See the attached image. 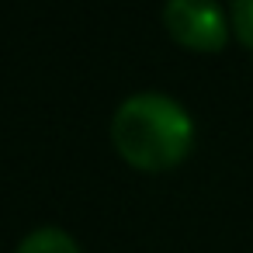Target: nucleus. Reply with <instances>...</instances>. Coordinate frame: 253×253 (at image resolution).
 Masks as SVG:
<instances>
[{
	"label": "nucleus",
	"mask_w": 253,
	"mask_h": 253,
	"mask_svg": "<svg viewBox=\"0 0 253 253\" xmlns=\"http://www.w3.org/2000/svg\"><path fill=\"white\" fill-rule=\"evenodd\" d=\"M111 142L128 167L160 173L187 160L194 146V122L184 104L167 94H132L111 118Z\"/></svg>",
	"instance_id": "1"
},
{
	"label": "nucleus",
	"mask_w": 253,
	"mask_h": 253,
	"mask_svg": "<svg viewBox=\"0 0 253 253\" xmlns=\"http://www.w3.org/2000/svg\"><path fill=\"white\" fill-rule=\"evenodd\" d=\"M163 28L191 52H222L229 39V21L218 0H167Z\"/></svg>",
	"instance_id": "2"
},
{
	"label": "nucleus",
	"mask_w": 253,
	"mask_h": 253,
	"mask_svg": "<svg viewBox=\"0 0 253 253\" xmlns=\"http://www.w3.org/2000/svg\"><path fill=\"white\" fill-rule=\"evenodd\" d=\"M18 253H80L77 239L56 225H42L18 243Z\"/></svg>",
	"instance_id": "3"
},
{
	"label": "nucleus",
	"mask_w": 253,
	"mask_h": 253,
	"mask_svg": "<svg viewBox=\"0 0 253 253\" xmlns=\"http://www.w3.org/2000/svg\"><path fill=\"white\" fill-rule=\"evenodd\" d=\"M232 28L236 39L253 49V0H232Z\"/></svg>",
	"instance_id": "4"
}]
</instances>
